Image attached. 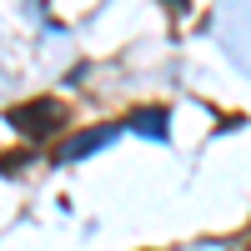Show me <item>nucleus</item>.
Returning <instances> with one entry per match:
<instances>
[{
  "label": "nucleus",
  "mask_w": 251,
  "mask_h": 251,
  "mask_svg": "<svg viewBox=\"0 0 251 251\" xmlns=\"http://www.w3.org/2000/svg\"><path fill=\"white\" fill-rule=\"evenodd\" d=\"M166 5H176V10H186V0H166Z\"/></svg>",
  "instance_id": "obj_4"
},
{
  "label": "nucleus",
  "mask_w": 251,
  "mask_h": 251,
  "mask_svg": "<svg viewBox=\"0 0 251 251\" xmlns=\"http://www.w3.org/2000/svg\"><path fill=\"white\" fill-rule=\"evenodd\" d=\"M5 121L15 126L20 136H30V141H40V136H50L55 126H60V100H50V96H40V100H25V106H10V111H5Z\"/></svg>",
  "instance_id": "obj_1"
},
{
  "label": "nucleus",
  "mask_w": 251,
  "mask_h": 251,
  "mask_svg": "<svg viewBox=\"0 0 251 251\" xmlns=\"http://www.w3.org/2000/svg\"><path fill=\"white\" fill-rule=\"evenodd\" d=\"M126 126H131V131H146L151 141H166V111H136Z\"/></svg>",
  "instance_id": "obj_3"
},
{
  "label": "nucleus",
  "mask_w": 251,
  "mask_h": 251,
  "mask_svg": "<svg viewBox=\"0 0 251 251\" xmlns=\"http://www.w3.org/2000/svg\"><path fill=\"white\" fill-rule=\"evenodd\" d=\"M116 136H121V126H96V131H86V136H75V141L60 146V161H80V156L100 151V146H111Z\"/></svg>",
  "instance_id": "obj_2"
}]
</instances>
